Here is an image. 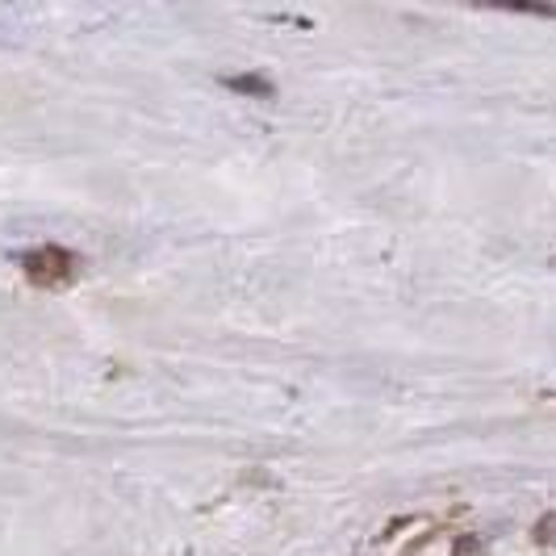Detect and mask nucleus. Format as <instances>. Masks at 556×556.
I'll return each mask as SVG.
<instances>
[{
    "label": "nucleus",
    "instance_id": "f257e3e1",
    "mask_svg": "<svg viewBox=\"0 0 556 556\" xmlns=\"http://www.w3.org/2000/svg\"><path fill=\"white\" fill-rule=\"evenodd\" d=\"M22 268L38 289H63L80 277V255L67 248H34L22 260Z\"/></svg>",
    "mask_w": 556,
    "mask_h": 556
},
{
    "label": "nucleus",
    "instance_id": "f03ea898",
    "mask_svg": "<svg viewBox=\"0 0 556 556\" xmlns=\"http://www.w3.org/2000/svg\"><path fill=\"white\" fill-rule=\"evenodd\" d=\"M226 88L230 92H243V97H260V101H268L277 88H273V80H264V76H226Z\"/></svg>",
    "mask_w": 556,
    "mask_h": 556
},
{
    "label": "nucleus",
    "instance_id": "7ed1b4c3",
    "mask_svg": "<svg viewBox=\"0 0 556 556\" xmlns=\"http://www.w3.org/2000/svg\"><path fill=\"white\" fill-rule=\"evenodd\" d=\"M452 556H490V548L481 544V535H456Z\"/></svg>",
    "mask_w": 556,
    "mask_h": 556
},
{
    "label": "nucleus",
    "instance_id": "20e7f679",
    "mask_svg": "<svg viewBox=\"0 0 556 556\" xmlns=\"http://www.w3.org/2000/svg\"><path fill=\"white\" fill-rule=\"evenodd\" d=\"M535 540H540V544H548V540H556V515H544V519L535 523Z\"/></svg>",
    "mask_w": 556,
    "mask_h": 556
}]
</instances>
